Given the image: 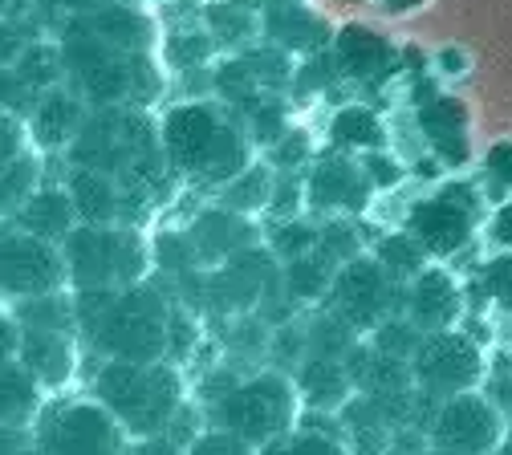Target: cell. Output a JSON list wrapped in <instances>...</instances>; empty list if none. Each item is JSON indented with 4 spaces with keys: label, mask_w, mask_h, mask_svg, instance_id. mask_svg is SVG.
<instances>
[{
    "label": "cell",
    "mask_w": 512,
    "mask_h": 455,
    "mask_svg": "<svg viewBox=\"0 0 512 455\" xmlns=\"http://www.w3.org/2000/svg\"><path fill=\"white\" fill-rule=\"evenodd\" d=\"M78 297V338L102 362H167L175 301L159 285L94 289Z\"/></svg>",
    "instance_id": "obj_1"
},
{
    "label": "cell",
    "mask_w": 512,
    "mask_h": 455,
    "mask_svg": "<svg viewBox=\"0 0 512 455\" xmlns=\"http://www.w3.org/2000/svg\"><path fill=\"white\" fill-rule=\"evenodd\" d=\"M159 135H163L167 167L179 179L228 187L240 171L252 167V139L240 114L224 102H200V98L175 102L159 118Z\"/></svg>",
    "instance_id": "obj_2"
},
{
    "label": "cell",
    "mask_w": 512,
    "mask_h": 455,
    "mask_svg": "<svg viewBox=\"0 0 512 455\" xmlns=\"http://www.w3.org/2000/svg\"><path fill=\"white\" fill-rule=\"evenodd\" d=\"M66 159H70V167H86V171L110 175L122 187L151 195V200H159L163 183L171 179L159 122L139 106L90 110V122L82 130V139L70 147Z\"/></svg>",
    "instance_id": "obj_3"
},
{
    "label": "cell",
    "mask_w": 512,
    "mask_h": 455,
    "mask_svg": "<svg viewBox=\"0 0 512 455\" xmlns=\"http://www.w3.org/2000/svg\"><path fill=\"white\" fill-rule=\"evenodd\" d=\"M61 61H66V86H74L90 110L106 106H155L163 98V70L155 53H122L82 25L70 21L61 37Z\"/></svg>",
    "instance_id": "obj_4"
},
{
    "label": "cell",
    "mask_w": 512,
    "mask_h": 455,
    "mask_svg": "<svg viewBox=\"0 0 512 455\" xmlns=\"http://www.w3.org/2000/svg\"><path fill=\"white\" fill-rule=\"evenodd\" d=\"M94 399L126 427L131 439L167 435L187 407V386L171 362H98Z\"/></svg>",
    "instance_id": "obj_5"
},
{
    "label": "cell",
    "mask_w": 512,
    "mask_h": 455,
    "mask_svg": "<svg viewBox=\"0 0 512 455\" xmlns=\"http://www.w3.org/2000/svg\"><path fill=\"white\" fill-rule=\"evenodd\" d=\"M301 395H297V382L285 370H252L248 378H240L228 395H220L208 411V423L220 431L240 435L244 443H252L256 451L289 439L301 427Z\"/></svg>",
    "instance_id": "obj_6"
},
{
    "label": "cell",
    "mask_w": 512,
    "mask_h": 455,
    "mask_svg": "<svg viewBox=\"0 0 512 455\" xmlns=\"http://www.w3.org/2000/svg\"><path fill=\"white\" fill-rule=\"evenodd\" d=\"M61 252H66L74 293L135 289L147 285L155 269V248L139 236V228L122 224H78Z\"/></svg>",
    "instance_id": "obj_7"
},
{
    "label": "cell",
    "mask_w": 512,
    "mask_h": 455,
    "mask_svg": "<svg viewBox=\"0 0 512 455\" xmlns=\"http://www.w3.org/2000/svg\"><path fill=\"white\" fill-rule=\"evenodd\" d=\"M29 443L45 455H131L135 439L98 399H57L37 415Z\"/></svg>",
    "instance_id": "obj_8"
},
{
    "label": "cell",
    "mask_w": 512,
    "mask_h": 455,
    "mask_svg": "<svg viewBox=\"0 0 512 455\" xmlns=\"http://www.w3.org/2000/svg\"><path fill=\"white\" fill-rule=\"evenodd\" d=\"M326 309L346 317L362 338H370L382 321L407 313V285H399L378 256H354L338 269L334 289L326 297Z\"/></svg>",
    "instance_id": "obj_9"
},
{
    "label": "cell",
    "mask_w": 512,
    "mask_h": 455,
    "mask_svg": "<svg viewBox=\"0 0 512 455\" xmlns=\"http://www.w3.org/2000/svg\"><path fill=\"white\" fill-rule=\"evenodd\" d=\"M411 374H415L419 395L427 403L443 407L447 399H460V395L480 390V382L488 374V362H484V350L468 334L443 330V334L423 338V346L411 358Z\"/></svg>",
    "instance_id": "obj_10"
},
{
    "label": "cell",
    "mask_w": 512,
    "mask_h": 455,
    "mask_svg": "<svg viewBox=\"0 0 512 455\" xmlns=\"http://www.w3.org/2000/svg\"><path fill=\"white\" fill-rule=\"evenodd\" d=\"M480 228V191L472 183H443L435 195L411 204L407 232L427 248V256H452L472 244Z\"/></svg>",
    "instance_id": "obj_11"
},
{
    "label": "cell",
    "mask_w": 512,
    "mask_h": 455,
    "mask_svg": "<svg viewBox=\"0 0 512 455\" xmlns=\"http://www.w3.org/2000/svg\"><path fill=\"white\" fill-rule=\"evenodd\" d=\"M435 455H496L508 443V419L484 390L447 399L427 431Z\"/></svg>",
    "instance_id": "obj_12"
},
{
    "label": "cell",
    "mask_w": 512,
    "mask_h": 455,
    "mask_svg": "<svg viewBox=\"0 0 512 455\" xmlns=\"http://www.w3.org/2000/svg\"><path fill=\"white\" fill-rule=\"evenodd\" d=\"M66 285H70V265L61 244L37 240L21 228H5V240H0V289H5L9 301L61 293Z\"/></svg>",
    "instance_id": "obj_13"
},
{
    "label": "cell",
    "mask_w": 512,
    "mask_h": 455,
    "mask_svg": "<svg viewBox=\"0 0 512 455\" xmlns=\"http://www.w3.org/2000/svg\"><path fill=\"white\" fill-rule=\"evenodd\" d=\"M374 183L362 167V159H350L346 151L317 155L305 175V212L313 220H354L370 208Z\"/></svg>",
    "instance_id": "obj_14"
},
{
    "label": "cell",
    "mask_w": 512,
    "mask_h": 455,
    "mask_svg": "<svg viewBox=\"0 0 512 455\" xmlns=\"http://www.w3.org/2000/svg\"><path fill=\"white\" fill-rule=\"evenodd\" d=\"M61 183L70 187L82 224H122V228H135L155 208L151 195L131 191V187H122L118 179L86 171V167H66V179H61Z\"/></svg>",
    "instance_id": "obj_15"
},
{
    "label": "cell",
    "mask_w": 512,
    "mask_h": 455,
    "mask_svg": "<svg viewBox=\"0 0 512 455\" xmlns=\"http://www.w3.org/2000/svg\"><path fill=\"white\" fill-rule=\"evenodd\" d=\"M187 244H191V256H196L200 273L204 269H220L228 260L252 252V248H265V228L248 220V216H236L228 208H208L200 212L183 228Z\"/></svg>",
    "instance_id": "obj_16"
},
{
    "label": "cell",
    "mask_w": 512,
    "mask_h": 455,
    "mask_svg": "<svg viewBox=\"0 0 512 455\" xmlns=\"http://www.w3.org/2000/svg\"><path fill=\"white\" fill-rule=\"evenodd\" d=\"M90 122V102L74 86L49 90L25 118L29 139L41 155H70V147L82 139V130Z\"/></svg>",
    "instance_id": "obj_17"
},
{
    "label": "cell",
    "mask_w": 512,
    "mask_h": 455,
    "mask_svg": "<svg viewBox=\"0 0 512 455\" xmlns=\"http://www.w3.org/2000/svg\"><path fill=\"white\" fill-rule=\"evenodd\" d=\"M464 313V293L456 285V277L427 265L411 285H407V317L419 325L423 334H443V330H456V321Z\"/></svg>",
    "instance_id": "obj_18"
},
{
    "label": "cell",
    "mask_w": 512,
    "mask_h": 455,
    "mask_svg": "<svg viewBox=\"0 0 512 455\" xmlns=\"http://www.w3.org/2000/svg\"><path fill=\"white\" fill-rule=\"evenodd\" d=\"M419 130L431 147V155L443 167H464L472 159V139H468V106L452 94H431L419 102Z\"/></svg>",
    "instance_id": "obj_19"
},
{
    "label": "cell",
    "mask_w": 512,
    "mask_h": 455,
    "mask_svg": "<svg viewBox=\"0 0 512 455\" xmlns=\"http://www.w3.org/2000/svg\"><path fill=\"white\" fill-rule=\"evenodd\" d=\"M78 224H82V216H78V204L66 183H45L9 216V228H21L49 244H66Z\"/></svg>",
    "instance_id": "obj_20"
},
{
    "label": "cell",
    "mask_w": 512,
    "mask_h": 455,
    "mask_svg": "<svg viewBox=\"0 0 512 455\" xmlns=\"http://www.w3.org/2000/svg\"><path fill=\"white\" fill-rule=\"evenodd\" d=\"M78 334H45V330H25L21 350L13 362H21L45 390H66L78 374Z\"/></svg>",
    "instance_id": "obj_21"
},
{
    "label": "cell",
    "mask_w": 512,
    "mask_h": 455,
    "mask_svg": "<svg viewBox=\"0 0 512 455\" xmlns=\"http://www.w3.org/2000/svg\"><path fill=\"white\" fill-rule=\"evenodd\" d=\"M293 382H297V395H301L305 411H330V415H342L346 403L358 395L350 366L338 362V358H305V362L297 366Z\"/></svg>",
    "instance_id": "obj_22"
},
{
    "label": "cell",
    "mask_w": 512,
    "mask_h": 455,
    "mask_svg": "<svg viewBox=\"0 0 512 455\" xmlns=\"http://www.w3.org/2000/svg\"><path fill=\"white\" fill-rule=\"evenodd\" d=\"M74 25H82L90 37L122 49V53H151L155 49V25L147 13L131 9V5H106L98 13L74 17Z\"/></svg>",
    "instance_id": "obj_23"
},
{
    "label": "cell",
    "mask_w": 512,
    "mask_h": 455,
    "mask_svg": "<svg viewBox=\"0 0 512 455\" xmlns=\"http://www.w3.org/2000/svg\"><path fill=\"white\" fill-rule=\"evenodd\" d=\"M261 29H265L269 41H273L277 49H285L289 57H293V53L317 57V53H326V45H330L326 21L313 17V13H305V9H297V5H273V9H265Z\"/></svg>",
    "instance_id": "obj_24"
},
{
    "label": "cell",
    "mask_w": 512,
    "mask_h": 455,
    "mask_svg": "<svg viewBox=\"0 0 512 455\" xmlns=\"http://www.w3.org/2000/svg\"><path fill=\"white\" fill-rule=\"evenodd\" d=\"M41 411L45 386L21 362H5V370H0V423H5V431H33Z\"/></svg>",
    "instance_id": "obj_25"
},
{
    "label": "cell",
    "mask_w": 512,
    "mask_h": 455,
    "mask_svg": "<svg viewBox=\"0 0 512 455\" xmlns=\"http://www.w3.org/2000/svg\"><path fill=\"white\" fill-rule=\"evenodd\" d=\"M334 61H338V74H346L350 82H378L391 70L395 53L387 41L366 29H342L334 41Z\"/></svg>",
    "instance_id": "obj_26"
},
{
    "label": "cell",
    "mask_w": 512,
    "mask_h": 455,
    "mask_svg": "<svg viewBox=\"0 0 512 455\" xmlns=\"http://www.w3.org/2000/svg\"><path fill=\"white\" fill-rule=\"evenodd\" d=\"M338 269L342 265L334 256H326L322 248H313V252L289 260V265H281V277H285V289H289V297L297 305H326Z\"/></svg>",
    "instance_id": "obj_27"
},
{
    "label": "cell",
    "mask_w": 512,
    "mask_h": 455,
    "mask_svg": "<svg viewBox=\"0 0 512 455\" xmlns=\"http://www.w3.org/2000/svg\"><path fill=\"white\" fill-rule=\"evenodd\" d=\"M9 313L21 321V330H45V334H78V297L61 293H41V297H21L9 301Z\"/></svg>",
    "instance_id": "obj_28"
},
{
    "label": "cell",
    "mask_w": 512,
    "mask_h": 455,
    "mask_svg": "<svg viewBox=\"0 0 512 455\" xmlns=\"http://www.w3.org/2000/svg\"><path fill=\"white\" fill-rule=\"evenodd\" d=\"M330 143L338 151H358V155H370V151H387V126L382 118L362 106V102H350L334 114L330 122Z\"/></svg>",
    "instance_id": "obj_29"
},
{
    "label": "cell",
    "mask_w": 512,
    "mask_h": 455,
    "mask_svg": "<svg viewBox=\"0 0 512 455\" xmlns=\"http://www.w3.org/2000/svg\"><path fill=\"white\" fill-rule=\"evenodd\" d=\"M273 187H277V171H273L269 163H252V167L240 171L228 187H220V208H228V212L252 220L256 212H269Z\"/></svg>",
    "instance_id": "obj_30"
},
{
    "label": "cell",
    "mask_w": 512,
    "mask_h": 455,
    "mask_svg": "<svg viewBox=\"0 0 512 455\" xmlns=\"http://www.w3.org/2000/svg\"><path fill=\"white\" fill-rule=\"evenodd\" d=\"M305 325H309V358H338V362H346L362 346V334L354 330L346 317H338L334 309L313 313Z\"/></svg>",
    "instance_id": "obj_31"
},
{
    "label": "cell",
    "mask_w": 512,
    "mask_h": 455,
    "mask_svg": "<svg viewBox=\"0 0 512 455\" xmlns=\"http://www.w3.org/2000/svg\"><path fill=\"white\" fill-rule=\"evenodd\" d=\"M374 256H378V265L387 269L399 285H411L423 269H427V248L411 236V232H395V236H382L374 244Z\"/></svg>",
    "instance_id": "obj_32"
},
{
    "label": "cell",
    "mask_w": 512,
    "mask_h": 455,
    "mask_svg": "<svg viewBox=\"0 0 512 455\" xmlns=\"http://www.w3.org/2000/svg\"><path fill=\"white\" fill-rule=\"evenodd\" d=\"M5 171H0V204H5V212L13 216L33 191H41V151H25L9 163H0Z\"/></svg>",
    "instance_id": "obj_33"
},
{
    "label": "cell",
    "mask_w": 512,
    "mask_h": 455,
    "mask_svg": "<svg viewBox=\"0 0 512 455\" xmlns=\"http://www.w3.org/2000/svg\"><path fill=\"white\" fill-rule=\"evenodd\" d=\"M244 118V130H248V139H252V147H265V151H273L285 135H289V106H285V98L281 94H269L265 102H256L248 114H240Z\"/></svg>",
    "instance_id": "obj_34"
},
{
    "label": "cell",
    "mask_w": 512,
    "mask_h": 455,
    "mask_svg": "<svg viewBox=\"0 0 512 455\" xmlns=\"http://www.w3.org/2000/svg\"><path fill=\"white\" fill-rule=\"evenodd\" d=\"M317 240H322V220H285V224H273L269 228V252L281 260V265H289V260L305 256L317 248Z\"/></svg>",
    "instance_id": "obj_35"
},
{
    "label": "cell",
    "mask_w": 512,
    "mask_h": 455,
    "mask_svg": "<svg viewBox=\"0 0 512 455\" xmlns=\"http://www.w3.org/2000/svg\"><path fill=\"white\" fill-rule=\"evenodd\" d=\"M423 330H419V325L407 317V313H399V317H391V321H382L378 325V330L366 338L378 354H387V358H403V362H411L415 358V350L423 346Z\"/></svg>",
    "instance_id": "obj_36"
},
{
    "label": "cell",
    "mask_w": 512,
    "mask_h": 455,
    "mask_svg": "<svg viewBox=\"0 0 512 455\" xmlns=\"http://www.w3.org/2000/svg\"><path fill=\"white\" fill-rule=\"evenodd\" d=\"M212 53H216V41H212V33H200V29L171 33L163 45V61L171 70H196V65L212 61Z\"/></svg>",
    "instance_id": "obj_37"
},
{
    "label": "cell",
    "mask_w": 512,
    "mask_h": 455,
    "mask_svg": "<svg viewBox=\"0 0 512 455\" xmlns=\"http://www.w3.org/2000/svg\"><path fill=\"white\" fill-rule=\"evenodd\" d=\"M269 354H273V370H285V374H297V366L309 358V325L305 321H285L273 330V342H269Z\"/></svg>",
    "instance_id": "obj_38"
},
{
    "label": "cell",
    "mask_w": 512,
    "mask_h": 455,
    "mask_svg": "<svg viewBox=\"0 0 512 455\" xmlns=\"http://www.w3.org/2000/svg\"><path fill=\"white\" fill-rule=\"evenodd\" d=\"M208 33H212L216 49H240L256 33V21L240 5H212L208 9Z\"/></svg>",
    "instance_id": "obj_39"
},
{
    "label": "cell",
    "mask_w": 512,
    "mask_h": 455,
    "mask_svg": "<svg viewBox=\"0 0 512 455\" xmlns=\"http://www.w3.org/2000/svg\"><path fill=\"white\" fill-rule=\"evenodd\" d=\"M261 455H354V451L346 447V439H334V435H322V431L297 427L289 439L261 447Z\"/></svg>",
    "instance_id": "obj_40"
},
{
    "label": "cell",
    "mask_w": 512,
    "mask_h": 455,
    "mask_svg": "<svg viewBox=\"0 0 512 455\" xmlns=\"http://www.w3.org/2000/svg\"><path fill=\"white\" fill-rule=\"evenodd\" d=\"M200 346V313H191L187 305L175 301L171 309V346H167V362L171 366H183Z\"/></svg>",
    "instance_id": "obj_41"
},
{
    "label": "cell",
    "mask_w": 512,
    "mask_h": 455,
    "mask_svg": "<svg viewBox=\"0 0 512 455\" xmlns=\"http://www.w3.org/2000/svg\"><path fill=\"white\" fill-rule=\"evenodd\" d=\"M480 289H484V297H488L496 309L512 313V252H496V256L484 260Z\"/></svg>",
    "instance_id": "obj_42"
},
{
    "label": "cell",
    "mask_w": 512,
    "mask_h": 455,
    "mask_svg": "<svg viewBox=\"0 0 512 455\" xmlns=\"http://www.w3.org/2000/svg\"><path fill=\"white\" fill-rule=\"evenodd\" d=\"M301 208H305V179H301V171H277L273 204H269V216H273V224L297 220V212H301Z\"/></svg>",
    "instance_id": "obj_43"
},
{
    "label": "cell",
    "mask_w": 512,
    "mask_h": 455,
    "mask_svg": "<svg viewBox=\"0 0 512 455\" xmlns=\"http://www.w3.org/2000/svg\"><path fill=\"white\" fill-rule=\"evenodd\" d=\"M305 163H313V143H309L305 130H289V135L269 151L273 171H301Z\"/></svg>",
    "instance_id": "obj_44"
},
{
    "label": "cell",
    "mask_w": 512,
    "mask_h": 455,
    "mask_svg": "<svg viewBox=\"0 0 512 455\" xmlns=\"http://www.w3.org/2000/svg\"><path fill=\"white\" fill-rule=\"evenodd\" d=\"M187 455H261L252 443H244L240 435H232V431H220V427H208L196 443L187 447Z\"/></svg>",
    "instance_id": "obj_45"
},
{
    "label": "cell",
    "mask_w": 512,
    "mask_h": 455,
    "mask_svg": "<svg viewBox=\"0 0 512 455\" xmlns=\"http://www.w3.org/2000/svg\"><path fill=\"white\" fill-rule=\"evenodd\" d=\"M484 171H488V195H508L512 191V143H492L484 155Z\"/></svg>",
    "instance_id": "obj_46"
},
{
    "label": "cell",
    "mask_w": 512,
    "mask_h": 455,
    "mask_svg": "<svg viewBox=\"0 0 512 455\" xmlns=\"http://www.w3.org/2000/svg\"><path fill=\"white\" fill-rule=\"evenodd\" d=\"M334 70H338V61H334L330 53H317V57H309L305 65H297V78H293V94L326 90V86H330V78H334Z\"/></svg>",
    "instance_id": "obj_47"
},
{
    "label": "cell",
    "mask_w": 512,
    "mask_h": 455,
    "mask_svg": "<svg viewBox=\"0 0 512 455\" xmlns=\"http://www.w3.org/2000/svg\"><path fill=\"white\" fill-rule=\"evenodd\" d=\"M362 159V167H366V175H370V183H374V191L378 187H399L403 183V163L391 155V151H370V155H358Z\"/></svg>",
    "instance_id": "obj_48"
},
{
    "label": "cell",
    "mask_w": 512,
    "mask_h": 455,
    "mask_svg": "<svg viewBox=\"0 0 512 455\" xmlns=\"http://www.w3.org/2000/svg\"><path fill=\"white\" fill-rule=\"evenodd\" d=\"M484 395L496 403V411L504 419H512V366L508 370H496L492 378H484Z\"/></svg>",
    "instance_id": "obj_49"
},
{
    "label": "cell",
    "mask_w": 512,
    "mask_h": 455,
    "mask_svg": "<svg viewBox=\"0 0 512 455\" xmlns=\"http://www.w3.org/2000/svg\"><path fill=\"white\" fill-rule=\"evenodd\" d=\"M131 455H187V447L171 443L167 435H155V439H135L131 443Z\"/></svg>",
    "instance_id": "obj_50"
},
{
    "label": "cell",
    "mask_w": 512,
    "mask_h": 455,
    "mask_svg": "<svg viewBox=\"0 0 512 455\" xmlns=\"http://www.w3.org/2000/svg\"><path fill=\"white\" fill-rule=\"evenodd\" d=\"M492 244L512 248V204H500V212L492 216Z\"/></svg>",
    "instance_id": "obj_51"
},
{
    "label": "cell",
    "mask_w": 512,
    "mask_h": 455,
    "mask_svg": "<svg viewBox=\"0 0 512 455\" xmlns=\"http://www.w3.org/2000/svg\"><path fill=\"white\" fill-rule=\"evenodd\" d=\"M106 5H118V0H61V9H70V13H98V9H106Z\"/></svg>",
    "instance_id": "obj_52"
},
{
    "label": "cell",
    "mask_w": 512,
    "mask_h": 455,
    "mask_svg": "<svg viewBox=\"0 0 512 455\" xmlns=\"http://www.w3.org/2000/svg\"><path fill=\"white\" fill-rule=\"evenodd\" d=\"M21 455H45V451H37V447H29V451H21Z\"/></svg>",
    "instance_id": "obj_53"
},
{
    "label": "cell",
    "mask_w": 512,
    "mask_h": 455,
    "mask_svg": "<svg viewBox=\"0 0 512 455\" xmlns=\"http://www.w3.org/2000/svg\"><path fill=\"white\" fill-rule=\"evenodd\" d=\"M391 5H415V0H391Z\"/></svg>",
    "instance_id": "obj_54"
},
{
    "label": "cell",
    "mask_w": 512,
    "mask_h": 455,
    "mask_svg": "<svg viewBox=\"0 0 512 455\" xmlns=\"http://www.w3.org/2000/svg\"><path fill=\"white\" fill-rule=\"evenodd\" d=\"M277 5H297V0H277Z\"/></svg>",
    "instance_id": "obj_55"
},
{
    "label": "cell",
    "mask_w": 512,
    "mask_h": 455,
    "mask_svg": "<svg viewBox=\"0 0 512 455\" xmlns=\"http://www.w3.org/2000/svg\"><path fill=\"white\" fill-rule=\"evenodd\" d=\"M13 5H21V0H9V9H13Z\"/></svg>",
    "instance_id": "obj_56"
}]
</instances>
